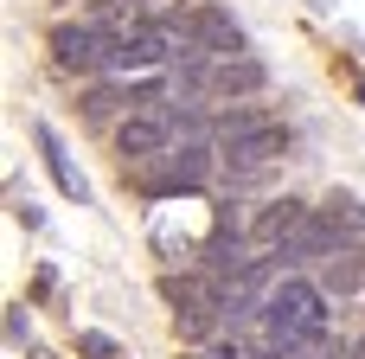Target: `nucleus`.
Here are the masks:
<instances>
[{"mask_svg":"<svg viewBox=\"0 0 365 359\" xmlns=\"http://www.w3.org/2000/svg\"><path fill=\"white\" fill-rule=\"evenodd\" d=\"M257 328H263V340H269L282 359H302V353H314V347H327V334H334L327 289H321L314 276H295V270H289V276L269 289Z\"/></svg>","mask_w":365,"mask_h":359,"instance_id":"f257e3e1","label":"nucleus"},{"mask_svg":"<svg viewBox=\"0 0 365 359\" xmlns=\"http://www.w3.org/2000/svg\"><path fill=\"white\" fill-rule=\"evenodd\" d=\"M51 58H58V71H71V77H103V71H115V32L96 26V19L58 26V32H51Z\"/></svg>","mask_w":365,"mask_h":359,"instance_id":"f03ea898","label":"nucleus"},{"mask_svg":"<svg viewBox=\"0 0 365 359\" xmlns=\"http://www.w3.org/2000/svg\"><path fill=\"white\" fill-rule=\"evenodd\" d=\"M173 116L167 109H128L122 122H115V154H122V167H148V161H160L167 148H173Z\"/></svg>","mask_w":365,"mask_h":359,"instance_id":"7ed1b4c3","label":"nucleus"},{"mask_svg":"<svg viewBox=\"0 0 365 359\" xmlns=\"http://www.w3.org/2000/svg\"><path fill=\"white\" fill-rule=\"evenodd\" d=\"M205 180H212V148L205 141H180V148H167L160 161L141 167L148 193H199Z\"/></svg>","mask_w":365,"mask_h":359,"instance_id":"20e7f679","label":"nucleus"},{"mask_svg":"<svg viewBox=\"0 0 365 359\" xmlns=\"http://www.w3.org/2000/svg\"><path fill=\"white\" fill-rule=\"evenodd\" d=\"M180 19H186L192 45L212 51V58H237V51H250V45H244V26H237L225 6H192V13H180Z\"/></svg>","mask_w":365,"mask_h":359,"instance_id":"39448f33","label":"nucleus"},{"mask_svg":"<svg viewBox=\"0 0 365 359\" xmlns=\"http://www.w3.org/2000/svg\"><path fill=\"white\" fill-rule=\"evenodd\" d=\"M269 84V71L250 58V51H237V58H212V71H205V96H218V103H231V96H257Z\"/></svg>","mask_w":365,"mask_h":359,"instance_id":"423d86ee","label":"nucleus"},{"mask_svg":"<svg viewBox=\"0 0 365 359\" xmlns=\"http://www.w3.org/2000/svg\"><path fill=\"white\" fill-rule=\"evenodd\" d=\"M218 154H225L231 167L257 173V167H269V161H282V154H289V128H282V122H263V128H250V135H231Z\"/></svg>","mask_w":365,"mask_h":359,"instance_id":"0eeeda50","label":"nucleus"},{"mask_svg":"<svg viewBox=\"0 0 365 359\" xmlns=\"http://www.w3.org/2000/svg\"><path fill=\"white\" fill-rule=\"evenodd\" d=\"M308 218H314V212H308L302 199H276V206H263V212L250 218V244L276 257V251H282V244H289V238H295Z\"/></svg>","mask_w":365,"mask_h":359,"instance_id":"6e6552de","label":"nucleus"},{"mask_svg":"<svg viewBox=\"0 0 365 359\" xmlns=\"http://www.w3.org/2000/svg\"><path fill=\"white\" fill-rule=\"evenodd\" d=\"M32 141H38V154H45V167H51V180H58V193L64 199H90V186H83V173L71 167V154H64V141L45 128V122H32Z\"/></svg>","mask_w":365,"mask_h":359,"instance_id":"1a4fd4ad","label":"nucleus"},{"mask_svg":"<svg viewBox=\"0 0 365 359\" xmlns=\"http://www.w3.org/2000/svg\"><path fill=\"white\" fill-rule=\"evenodd\" d=\"M321 225H327L340 244H353V238H365V206L353 193H327V199H321Z\"/></svg>","mask_w":365,"mask_h":359,"instance_id":"9d476101","label":"nucleus"},{"mask_svg":"<svg viewBox=\"0 0 365 359\" xmlns=\"http://www.w3.org/2000/svg\"><path fill=\"white\" fill-rule=\"evenodd\" d=\"M321 289H334V295H353V289H365V263L340 244L327 263H321Z\"/></svg>","mask_w":365,"mask_h":359,"instance_id":"9b49d317","label":"nucleus"},{"mask_svg":"<svg viewBox=\"0 0 365 359\" xmlns=\"http://www.w3.org/2000/svg\"><path fill=\"white\" fill-rule=\"evenodd\" d=\"M192 359H257V353H250V340H237V334H218V340H205Z\"/></svg>","mask_w":365,"mask_h":359,"instance_id":"f8f14e48","label":"nucleus"},{"mask_svg":"<svg viewBox=\"0 0 365 359\" xmlns=\"http://www.w3.org/2000/svg\"><path fill=\"white\" fill-rule=\"evenodd\" d=\"M77 347L90 359H115V340H109V334H77Z\"/></svg>","mask_w":365,"mask_h":359,"instance_id":"ddd939ff","label":"nucleus"},{"mask_svg":"<svg viewBox=\"0 0 365 359\" xmlns=\"http://www.w3.org/2000/svg\"><path fill=\"white\" fill-rule=\"evenodd\" d=\"M6 340L26 347V308H6Z\"/></svg>","mask_w":365,"mask_h":359,"instance_id":"4468645a","label":"nucleus"}]
</instances>
